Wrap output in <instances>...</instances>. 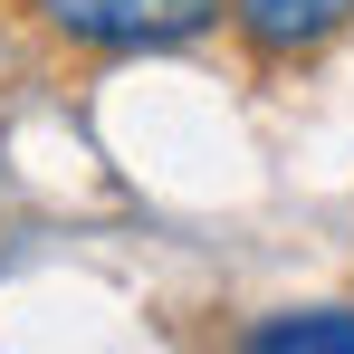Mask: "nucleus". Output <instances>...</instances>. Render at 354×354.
<instances>
[{
	"label": "nucleus",
	"instance_id": "f257e3e1",
	"mask_svg": "<svg viewBox=\"0 0 354 354\" xmlns=\"http://www.w3.org/2000/svg\"><path fill=\"white\" fill-rule=\"evenodd\" d=\"M29 10L77 48H173L221 19V0H29Z\"/></svg>",
	"mask_w": 354,
	"mask_h": 354
},
{
	"label": "nucleus",
	"instance_id": "f03ea898",
	"mask_svg": "<svg viewBox=\"0 0 354 354\" xmlns=\"http://www.w3.org/2000/svg\"><path fill=\"white\" fill-rule=\"evenodd\" d=\"M354 19V0H230V29L259 58H306Z\"/></svg>",
	"mask_w": 354,
	"mask_h": 354
},
{
	"label": "nucleus",
	"instance_id": "7ed1b4c3",
	"mask_svg": "<svg viewBox=\"0 0 354 354\" xmlns=\"http://www.w3.org/2000/svg\"><path fill=\"white\" fill-rule=\"evenodd\" d=\"M249 354H354V316L316 306V316H259Z\"/></svg>",
	"mask_w": 354,
	"mask_h": 354
}]
</instances>
